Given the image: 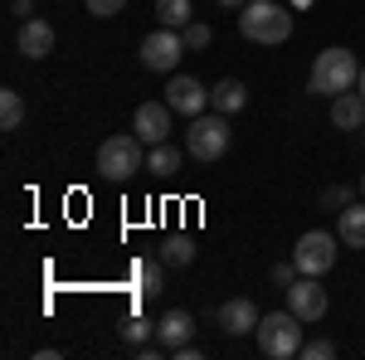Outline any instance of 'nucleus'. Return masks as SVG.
I'll use <instances>...</instances> for the list:
<instances>
[{"instance_id": "obj_1", "label": "nucleus", "mask_w": 365, "mask_h": 360, "mask_svg": "<svg viewBox=\"0 0 365 360\" xmlns=\"http://www.w3.org/2000/svg\"><path fill=\"white\" fill-rule=\"evenodd\" d=\"M356 83H361V58L351 54V49H341V44L322 49L317 63H312V73H307V88H312V93H322V98L351 93Z\"/></svg>"}, {"instance_id": "obj_2", "label": "nucleus", "mask_w": 365, "mask_h": 360, "mask_svg": "<svg viewBox=\"0 0 365 360\" xmlns=\"http://www.w3.org/2000/svg\"><path fill=\"white\" fill-rule=\"evenodd\" d=\"M302 317L287 307V312H268L258 326H253V336H258V351L268 360H292V356H302Z\"/></svg>"}, {"instance_id": "obj_3", "label": "nucleus", "mask_w": 365, "mask_h": 360, "mask_svg": "<svg viewBox=\"0 0 365 360\" xmlns=\"http://www.w3.org/2000/svg\"><path fill=\"white\" fill-rule=\"evenodd\" d=\"M239 29L253 44H282V39H292V10L278 0H249L239 10Z\"/></svg>"}, {"instance_id": "obj_4", "label": "nucleus", "mask_w": 365, "mask_h": 360, "mask_svg": "<svg viewBox=\"0 0 365 360\" xmlns=\"http://www.w3.org/2000/svg\"><path fill=\"white\" fill-rule=\"evenodd\" d=\"M141 146H146V141H141L137 132H127V137H108L103 146H98V170H103L108 180H132V175L146 166Z\"/></svg>"}, {"instance_id": "obj_5", "label": "nucleus", "mask_w": 365, "mask_h": 360, "mask_svg": "<svg viewBox=\"0 0 365 360\" xmlns=\"http://www.w3.org/2000/svg\"><path fill=\"white\" fill-rule=\"evenodd\" d=\"M185 151L195 156V161H220L229 151V122L225 112H215V117H190V127H185Z\"/></svg>"}, {"instance_id": "obj_6", "label": "nucleus", "mask_w": 365, "mask_h": 360, "mask_svg": "<svg viewBox=\"0 0 365 360\" xmlns=\"http://www.w3.org/2000/svg\"><path fill=\"white\" fill-rule=\"evenodd\" d=\"M336 244L341 234H327V229H307L302 239H297V249H292V263H297V273L302 277H322L336 268Z\"/></svg>"}, {"instance_id": "obj_7", "label": "nucleus", "mask_w": 365, "mask_h": 360, "mask_svg": "<svg viewBox=\"0 0 365 360\" xmlns=\"http://www.w3.org/2000/svg\"><path fill=\"white\" fill-rule=\"evenodd\" d=\"M180 54H185V34L180 29H151L146 39H141V63L151 68V73H170L175 63H180Z\"/></svg>"}, {"instance_id": "obj_8", "label": "nucleus", "mask_w": 365, "mask_h": 360, "mask_svg": "<svg viewBox=\"0 0 365 360\" xmlns=\"http://www.w3.org/2000/svg\"><path fill=\"white\" fill-rule=\"evenodd\" d=\"M166 103H170V112H180V117H200V112L210 108V88L200 83V78H190V73H175L166 83Z\"/></svg>"}, {"instance_id": "obj_9", "label": "nucleus", "mask_w": 365, "mask_h": 360, "mask_svg": "<svg viewBox=\"0 0 365 360\" xmlns=\"http://www.w3.org/2000/svg\"><path fill=\"white\" fill-rule=\"evenodd\" d=\"M282 292H287V307H292L302 322H322V317H327V307H331V302H327V287H322L317 277H297V282H292V287H282Z\"/></svg>"}, {"instance_id": "obj_10", "label": "nucleus", "mask_w": 365, "mask_h": 360, "mask_svg": "<svg viewBox=\"0 0 365 360\" xmlns=\"http://www.w3.org/2000/svg\"><path fill=\"white\" fill-rule=\"evenodd\" d=\"M132 132H137L146 146H161L170 137V103H141L137 117H132Z\"/></svg>"}, {"instance_id": "obj_11", "label": "nucleus", "mask_w": 365, "mask_h": 360, "mask_svg": "<svg viewBox=\"0 0 365 360\" xmlns=\"http://www.w3.org/2000/svg\"><path fill=\"white\" fill-rule=\"evenodd\" d=\"M190 336H195V317H190L185 307H175V312H166V317L156 322V346H161V351L190 346Z\"/></svg>"}, {"instance_id": "obj_12", "label": "nucleus", "mask_w": 365, "mask_h": 360, "mask_svg": "<svg viewBox=\"0 0 365 360\" xmlns=\"http://www.w3.org/2000/svg\"><path fill=\"white\" fill-rule=\"evenodd\" d=\"M15 44H20L25 58H49L54 54V25L39 20V15H34V20H20V39H15Z\"/></svg>"}, {"instance_id": "obj_13", "label": "nucleus", "mask_w": 365, "mask_h": 360, "mask_svg": "<svg viewBox=\"0 0 365 360\" xmlns=\"http://www.w3.org/2000/svg\"><path fill=\"white\" fill-rule=\"evenodd\" d=\"M331 127H341V132H361L365 127V93L361 88L331 98Z\"/></svg>"}, {"instance_id": "obj_14", "label": "nucleus", "mask_w": 365, "mask_h": 360, "mask_svg": "<svg viewBox=\"0 0 365 360\" xmlns=\"http://www.w3.org/2000/svg\"><path fill=\"white\" fill-rule=\"evenodd\" d=\"M215 317H220V326H225L229 336H249L253 326L263 322V317H258V307H253L249 297H234V302H225Z\"/></svg>"}, {"instance_id": "obj_15", "label": "nucleus", "mask_w": 365, "mask_h": 360, "mask_svg": "<svg viewBox=\"0 0 365 360\" xmlns=\"http://www.w3.org/2000/svg\"><path fill=\"white\" fill-rule=\"evenodd\" d=\"M210 108L225 112V117H234V112L249 108V88L239 83V78H220V83L210 88Z\"/></svg>"}, {"instance_id": "obj_16", "label": "nucleus", "mask_w": 365, "mask_h": 360, "mask_svg": "<svg viewBox=\"0 0 365 360\" xmlns=\"http://www.w3.org/2000/svg\"><path fill=\"white\" fill-rule=\"evenodd\" d=\"M336 234H341V244H346V249H365V200H361V205H346V210H341Z\"/></svg>"}, {"instance_id": "obj_17", "label": "nucleus", "mask_w": 365, "mask_h": 360, "mask_svg": "<svg viewBox=\"0 0 365 360\" xmlns=\"http://www.w3.org/2000/svg\"><path fill=\"white\" fill-rule=\"evenodd\" d=\"M161 263H170V268H190V263H195V239H190V234H170L166 244H161Z\"/></svg>"}, {"instance_id": "obj_18", "label": "nucleus", "mask_w": 365, "mask_h": 360, "mask_svg": "<svg viewBox=\"0 0 365 360\" xmlns=\"http://www.w3.org/2000/svg\"><path fill=\"white\" fill-rule=\"evenodd\" d=\"M180 161H185V156H180V146L161 141V146H151V156H146V170L166 180V175H175V170H180Z\"/></svg>"}, {"instance_id": "obj_19", "label": "nucleus", "mask_w": 365, "mask_h": 360, "mask_svg": "<svg viewBox=\"0 0 365 360\" xmlns=\"http://www.w3.org/2000/svg\"><path fill=\"white\" fill-rule=\"evenodd\" d=\"M190 15H195L190 0H156V20H161L166 29H185V25H190Z\"/></svg>"}, {"instance_id": "obj_20", "label": "nucleus", "mask_w": 365, "mask_h": 360, "mask_svg": "<svg viewBox=\"0 0 365 360\" xmlns=\"http://www.w3.org/2000/svg\"><path fill=\"white\" fill-rule=\"evenodd\" d=\"M20 122H25V98H20L15 88H5V93H0V127H5V132H20Z\"/></svg>"}, {"instance_id": "obj_21", "label": "nucleus", "mask_w": 365, "mask_h": 360, "mask_svg": "<svg viewBox=\"0 0 365 360\" xmlns=\"http://www.w3.org/2000/svg\"><path fill=\"white\" fill-rule=\"evenodd\" d=\"M132 277H137V292H141V297L166 292V282H161V263H132Z\"/></svg>"}, {"instance_id": "obj_22", "label": "nucleus", "mask_w": 365, "mask_h": 360, "mask_svg": "<svg viewBox=\"0 0 365 360\" xmlns=\"http://www.w3.org/2000/svg\"><path fill=\"white\" fill-rule=\"evenodd\" d=\"M146 336H156V322H146L141 312H132V317L122 322V341H127V346H141Z\"/></svg>"}, {"instance_id": "obj_23", "label": "nucleus", "mask_w": 365, "mask_h": 360, "mask_svg": "<svg viewBox=\"0 0 365 360\" xmlns=\"http://www.w3.org/2000/svg\"><path fill=\"white\" fill-rule=\"evenodd\" d=\"M180 34H185V49H210V39H215V34H210V25H200V20H190Z\"/></svg>"}, {"instance_id": "obj_24", "label": "nucleus", "mask_w": 365, "mask_h": 360, "mask_svg": "<svg viewBox=\"0 0 365 360\" xmlns=\"http://www.w3.org/2000/svg\"><path fill=\"white\" fill-rule=\"evenodd\" d=\"M336 356V341H327V336H322V341H302V360H331Z\"/></svg>"}, {"instance_id": "obj_25", "label": "nucleus", "mask_w": 365, "mask_h": 360, "mask_svg": "<svg viewBox=\"0 0 365 360\" xmlns=\"http://www.w3.org/2000/svg\"><path fill=\"white\" fill-rule=\"evenodd\" d=\"M88 15H98V20H113V15H122L127 10V0H83Z\"/></svg>"}, {"instance_id": "obj_26", "label": "nucleus", "mask_w": 365, "mask_h": 360, "mask_svg": "<svg viewBox=\"0 0 365 360\" xmlns=\"http://www.w3.org/2000/svg\"><path fill=\"white\" fill-rule=\"evenodd\" d=\"M322 205H327V210H346V205H351V190H346V185H331V190H322Z\"/></svg>"}, {"instance_id": "obj_27", "label": "nucleus", "mask_w": 365, "mask_h": 360, "mask_svg": "<svg viewBox=\"0 0 365 360\" xmlns=\"http://www.w3.org/2000/svg\"><path fill=\"white\" fill-rule=\"evenodd\" d=\"M297 263H273V282H278V287H292V282H297Z\"/></svg>"}, {"instance_id": "obj_28", "label": "nucleus", "mask_w": 365, "mask_h": 360, "mask_svg": "<svg viewBox=\"0 0 365 360\" xmlns=\"http://www.w3.org/2000/svg\"><path fill=\"white\" fill-rule=\"evenodd\" d=\"M220 5H225V10H244L249 0H220Z\"/></svg>"}, {"instance_id": "obj_29", "label": "nucleus", "mask_w": 365, "mask_h": 360, "mask_svg": "<svg viewBox=\"0 0 365 360\" xmlns=\"http://www.w3.org/2000/svg\"><path fill=\"white\" fill-rule=\"evenodd\" d=\"M287 5H292V10H307V5H312V0H287Z\"/></svg>"}, {"instance_id": "obj_30", "label": "nucleus", "mask_w": 365, "mask_h": 360, "mask_svg": "<svg viewBox=\"0 0 365 360\" xmlns=\"http://www.w3.org/2000/svg\"><path fill=\"white\" fill-rule=\"evenodd\" d=\"M356 88H361V93H365V63H361V83H356Z\"/></svg>"}, {"instance_id": "obj_31", "label": "nucleus", "mask_w": 365, "mask_h": 360, "mask_svg": "<svg viewBox=\"0 0 365 360\" xmlns=\"http://www.w3.org/2000/svg\"><path fill=\"white\" fill-rule=\"evenodd\" d=\"M361 200H365V175H361Z\"/></svg>"}]
</instances>
